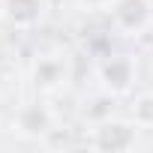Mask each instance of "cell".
<instances>
[{
	"instance_id": "cell-1",
	"label": "cell",
	"mask_w": 153,
	"mask_h": 153,
	"mask_svg": "<svg viewBox=\"0 0 153 153\" xmlns=\"http://www.w3.org/2000/svg\"><path fill=\"white\" fill-rule=\"evenodd\" d=\"M69 75L72 66L66 54H36L30 63V81L39 93H57L69 84Z\"/></svg>"
},
{
	"instance_id": "cell-2",
	"label": "cell",
	"mask_w": 153,
	"mask_h": 153,
	"mask_svg": "<svg viewBox=\"0 0 153 153\" xmlns=\"http://www.w3.org/2000/svg\"><path fill=\"white\" fill-rule=\"evenodd\" d=\"M108 12H111L117 30H123L129 36H138L153 21V0H111Z\"/></svg>"
},
{
	"instance_id": "cell-3",
	"label": "cell",
	"mask_w": 153,
	"mask_h": 153,
	"mask_svg": "<svg viewBox=\"0 0 153 153\" xmlns=\"http://www.w3.org/2000/svg\"><path fill=\"white\" fill-rule=\"evenodd\" d=\"M138 144V129H135V120H102L96 129H93V147L96 150H105V153H123V150H132Z\"/></svg>"
},
{
	"instance_id": "cell-4",
	"label": "cell",
	"mask_w": 153,
	"mask_h": 153,
	"mask_svg": "<svg viewBox=\"0 0 153 153\" xmlns=\"http://www.w3.org/2000/svg\"><path fill=\"white\" fill-rule=\"evenodd\" d=\"M99 75V84L111 93V96H120V93H129L132 81H135V60L126 57V54H114V57H105L96 69Z\"/></svg>"
},
{
	"instance_id": "cell-5",
	"label": "cell",
	"mask_w": 153,
	"mask_h": 153,
	"mask_svg": "<svg viewBox=\"0 0 153 153\" xmlns=\"http://www.w3.org/2000/svg\"><path fill=\"white\" fill-rule=\"evenodd\" d=\"M15 129L24 138H45L54 129V111L45 102H24L15 111Z\"/></svg>"
},
{
	"instance_id": "cell-6",
	"label": "cell",
	"mask_w": 153,
	"mask_h": 153,
	"mask_svg": "<svg viewBox=\"0 0 153 153\" xmlns=\"http://www.w3.org/2000/svg\"><path fill=\"white\" fill-rule=\"evenodd\" d=\"M0 12L12 27H36L45 12V0H0Z\"/></svg>"
},
{
	"instance_id": "cell-7",
	"label": "cell",
	"mask_w": 153,
	"mask_h": 153,
	"mask_svg": "<svg viewBox=\"0 0 153 153\" xmlns=\"http://www.w3.org/2000/svg\"><path fill=\"white\" fill-rule=\"evenodd\" d=\"M129 114H132L135 126L150 129V126H153V90L138 93V96L132 99V105H129Z\"/></svg>"
},
{
	"instance_id": "cell-8",
	"label": "cell",
	"mask_w": 153,
	"mask_h": 153,
	"mask_svg": "<svg viewBox=\"0 0 153 153\" xmlns=\"http://www.w3.org/2000/svg\"><path fill=\"white\" fill-rule=\"evenodd\" d=\"M78 3L84 9H105V6H111V0H78Z\"/></svg>"
},
{
	"instance_id": "cell-9",
	"label": "cell",
	"mask_w": 153,
	"mask_h": 153,
	"mask_svg": "<svg viewBox=\"0 0 153 153\" xmlns=\"http://www.w3.org/2000/svg\"><path fill=\"white\" fill-rule=\"evenodd\" d=\"M0 117H3V99H0Z\"/></svg>"
}]
</instances>
